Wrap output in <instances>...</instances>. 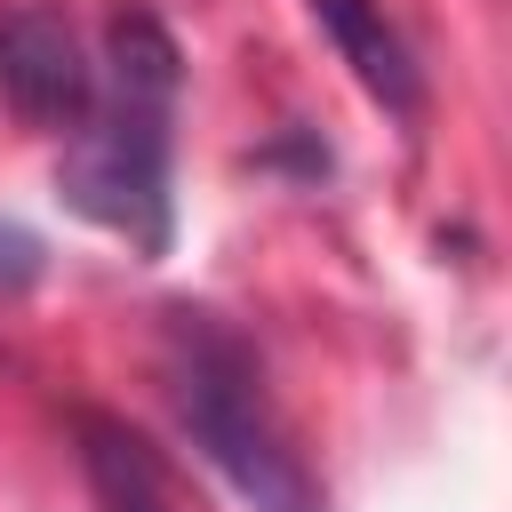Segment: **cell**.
<instances>
[{
    "mask_svg": "<svg viewBox=\"0 0 512 512\" xmlns=\"http://www.w3.org/2000/svg\"><path fill=\"white\" fill-rule=\"evenodd\" d=\"M168 112H176V40L152 8H120L104 24V88L64 144L56 192L96 232L160 256L176 232L168 200Z\"/></svg>",
    "mask_w": 512,
    "mask_h": 512,
    "instance_id": "obj_1",
    "label": "cell"
},
{
    "mask_svg": "<svg viewBox=\"0 0 512 512\" xmlns=\"http://www.w3.org/2000/svg\"><path fill=\"white\" fill-rule=\"evenodd\" d=\"M160 384H168V408H176L184 440L232 480L240 504H256V512H328V488L304 464L256 352L216 312H168Z\"/></svg>",
    "mask_w": 512,
    "mask_h": 512,
    "instance_id": "obj_2",
    "label": "cell"
},
{
    "mask_svg": "<svg viewBox=\"0 0 512 512\" xmlns=\"http://www.w3.org/2000/svg\"><path fill=\"white\" fill-rule=\"evenodd\" d=\"M0 96L24 128H56L72 136L96 104V64L80 56V32L64 8L48 0H16L0 8Z\"/></svg>",
    "mask_w": 512,
    "mask_h": 512,
    "instance_id": "obj_3",
    "label": "cell"
},
{
    "mask_svg": "<svg viewBox=\"0 0 512 512\" xmlns=\"http://www.w3.org/2000/svg\"><path fill=\"white\" fill-rule=\"evenodd\" d=\"M312 24L328 32V48L344 56V72L392 112V120H416L424 112V72L408 56V40L392 32V16L376 0H312Z\"/></svg>",
    "mask_w": 512,
    "mask_h": 512,
    "instance_id": "obj_4",
    "label": "cell"
},
{
    "mask_svg": "<svg viewBox=\"0 0 512 512\" xmlns=\"http://www.w3.org/2000/svg\"><path fill=\"white\" fill-rule=\"evenodd\" d=\"M80 472H88L96 512H184L160 448L144 432H128L120 416H96V408L80 416Z\"/></svg>",
    "mask_w": 512,
    "mask_h": 512,
    "instance_id": "obj_5",
    "label": "cell"
},
{
    "mask_svg": "<svg viewBox=\"0 0 512 512\" xmlns=\"http://www.w3.org/2000/svg\"><path fill=\"white\" fill-rule=\"evenodd\" d=\"M40 264H48V256H40V240H32L24 224H8V216H0V288H8V296H16V288H32V280H40Z\"/></svg>",
    "mask_w": 512,
    "mask_h": 512,
    "instance_id": "obj_6",
    "label": "cell"
}]
</instances>
